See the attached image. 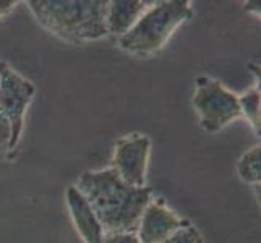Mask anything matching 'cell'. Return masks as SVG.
<instances>
[{"label":"cell","instance_id":"obj_1","mask_svg":"<svg viewBox=\"0 0 261 243\" xmlns=\"http://www.w3.org/2000/svg\"><path fill=\"white\" fill-rule=\"evenodd\" d=\"M75 186L101 221L104 232H137L143 212L152 201L151 188L125 183L112 167L86 170Z\"/></svg>","mask_w":261,"mask_h":243},{"label":"cell","instance_id":"obj_2","mask_svg":"<svg viewBox=\"0 0 261 243\" xmlns=\"http://www.w3.org/2000/svg\"><path fill=\"white\" fill-rule=\"evenodd\" d=\"M109 0H30L28 7L41 26L73 44L109 36L106 13Z\"/></svg>","mask_w":261,"mask_h":243},{"label":"cell","instance_id":"obj_3","mask_svg":"<svg viewBox=\"0 0 261 243\" xmlns=\"http://www.w3.org/2000/svg\"><path fill=\"white\" fill-rule=\"evenodd\" d=\"M192 16L188 0L154 2L140 16L133 28L119 38V47L133 56L146 57L161 50L170 36Z\"/></svg>","mask_w":261,"mask_h":243},{"label":"cell","instance_id":"obj_4","mask_svg":"<svg viewBox=\"0 0 261 243\" xmlns=\"http://www.w3.org/2000/svg\"><path fill=\"white\" fill-rule=\"evenodd\" d=\"M193 107L200 117L201 128L208 133L219 131L242 117L239 96L221 85V81L208 76L196 79Z\"/></svg>","mask_w":261,"mask_h":243},{"label":"cell","instance_id":"obj_5","mask_svg":"<svg viewBox=\"0 0 261 243\" xmlns=\"http://www.w3.org/2000/svg\"><path fill=\"white\" fill-rule=\"evenodd\" d=\"M34 85L21 76L7 62L0 60V111L12 125V140L7 148V157L13 159L20 145L24 127V115L34 97Z\"/></svg>","mask_w":261,"mask_h":243},{"label":"cell","instance_id":"obj_6","mask_svg":"<svg viewBox=\"0 0 261 243\" xmlns=\"http://www.w3.org/2000/svg\"><path fill=\"white\" fill-rule=\"evenodd\" d=\"M151 154V138L146 134H127L114 146L112 169L125 183L145 186Z\"/></svg>","mask_w":261,"mask_h":243},{"label":"cell","instance_id":"obj_7","mask_svg":"<svg viewBox=\"0 0 261 243\" xmlns=\"http://www.w3.org/2000/svg\"><path fill=\"white\" fill-rule=\"evenodd\" d=\"M185 224L163 200H152L141 215L137 235L141 243H163Z\"/></svg>","mask_w":261,"mask_h":243},{"label":"cell","instance_id":"obj_8","mask_svg":"<svg viewBox=\"0 0 261 243\" xmlns=\"http://www.w3.org/2000/svg\"><path fill=\"white\" fill-rule=\"evenodd\" d=\"M67 206L70 211V218L80 237L85 243H104V227L97 215L91 209L86 198L80 193V190L71 185L67 188Z\"/></svg>","mask_w":261,"mask_h":243},{"label":"cell","instance_id":"obj_9","mask_svg":"<svg viewBox=\"0 0 261 243\" xmlns=\"http://www.w3.org/2000/svg\"><path fill=\"white\" fill-rule=\"evenodd\" d=\"M154 2H146V0H111L107 4L106 13L107 33L122 38L137 24L140 16Z\"/></svg>","mask_w":261,"mask_h":243},{"label":"cell","instance_id":"obj_10","mask_svg":"<svg viewBox=\"0 0 261 243\" xmlns=\"http://www.w3.org/2000/svg\"><path fill=\"white\" fill-rule=\"evenodd\" d=\"M239 177L245 183L261 185V146H255L240 157L237 164Z\"/></svg>","mask_w":261,"mask_h":243},{"label":"cell","instance_id":"obj_11","mask_svg":"<svg viewBox=\"0 0 261 243\" xmlns=\"http://www.w3.org/2000/svg\"><path fill=\"white\" fill-rule=\"evenodd\" d=\"M239 102L242 115L247 117L253 130L261 134V94L256 89H250L239 97Z\"/></svg>","mask_w":261,"mask_h":243},{"label":"cell","instance_id":"obj_12","mask_svg":"<svg viewBox=\"0 0 261 243\" xmlns=\"http://www.w3.org/2000/svg\"><path fill=\"white\" fill-rule=\"evenodd\" d=\"M163 243H203V237H201L200 230H198L195 226L185 224L184 227L175 230L172 235H170L167 240H164Z\"/></svg>","mask_w":261,"mask_h":243},{"label":"cell","instance_id":"obj_13","mask_svg":"<svg viewBox=\"0 0 261 243\" xmlns=\"http://www.w3.org/2000/svg\"><path fill=\"white\" fill-rule=\"evenodd\" d=\"M104 243H141L137 232H104Z\"/></svg>","mask_w":261,"mask_h":243},{"label":"cell","instance_id":"obj_14","mask_svg":"<svg viewBox=\"0 0 261 243\" xmlns=\"http://www.w3.org/2000/svg\"><path fill=\"white\" fill-rule=\"evenodd\" d=\"M12 140V125L5 117V114L0 111V148H8Z\"/></svg>","mask_w":261,"mask_h":243},{"label":"cell","instance_id":"obj_15","mask_svg":"<svg viewBox=\"0 0 261 243\" xmlns=\"http://www.w3.org/2000/svg\"><path fill=\"white\" fill-rule=\"evenodd\" d=\"M18 5V0H0V20L8 13L13 12V8Z\"/></svg>","mask_w":261,"mask_h":243},{"label":"cell","instance_id":"obj_16","mask_svg":"<svg viewBox=\"0 0 261 243\" xmlns=\"http://www.w3.org/2000/svg\"><path fill=\"white\" fill-rule=\"evenodd\" d=\"M245 12L261 16V0H250V2H245Z\"/></svg>","mask_w":261,"mask_h":243},{"label":"cell","instance_id":"obj_17","mask_svg":"<svg viewBox=\"0 0 261 243\" xmlns=\"http://www.w3.org/2000/svg\"><path fill=\"white\" fill-rule=\"evenodd\" d=\"M250 70L253 71V75L256 76V91L261 94V67L259 65H253V64H250Z\"/></svg>","mask_w":261,"mask_h":243},{"label":"cell","instance_id":"obj_18","mask_svg":"<svg viewBox=\"0 0 261 243\" xmlns=\"http://www.w3.org/2000/svg\"><path fill=\"white\" fill-rule=\"evenodd\" d=\"M255 196H256L258 204L261 206V185H256V186H255Z\"/></svg>","mask_w":261,"mask_h":243}]
</instances>
